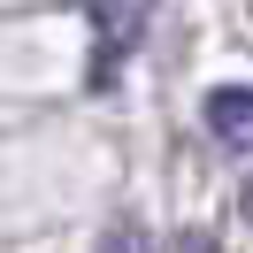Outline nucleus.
Wrapping results in <instances>:
<instances>
[{"instance_id": "1", "label": "nucleus", "mask_w": 253, "mask_h": 253, "mask_svg": "<svg viewBox=\"0 0 253 253\" xmlns=\"http://www.w3.org/2000/svg\"><path fill=\"white\" fill-rule=\"evenodd\" d=\"M84 16H92V84H115V69L138 54L146 39V16H154V0H84Z\"/></svg>"}, {"instance_id": "2", "label": "nucleus", "mask_w": 253, "mask_h": 253, "mask_svg": "<svg viewBox=\"0 0 253 253\" xmlns=\"http://www.w3.org/2000/svg\"><path fill=\"white\" fill-rule=\"evenodd\" d=\"M200 123H207V138H215L222 154L253 161V84H215V92L200 100Z\"/></svg>"}, {"instance_id": "3", "label": "nucleus", "mask_w": 253, "mask_h": 253, "mask_svg": "<svg viewBox=\"0 0 253 253\" xmlns=\"http://www.w3.org/2000/svg\"><path fill=\"white\" fill-rule=\"evenodd\" d=\"M238 200H246V222H253V184H246V192H238Z\"/></svg>"}]
</instances>
